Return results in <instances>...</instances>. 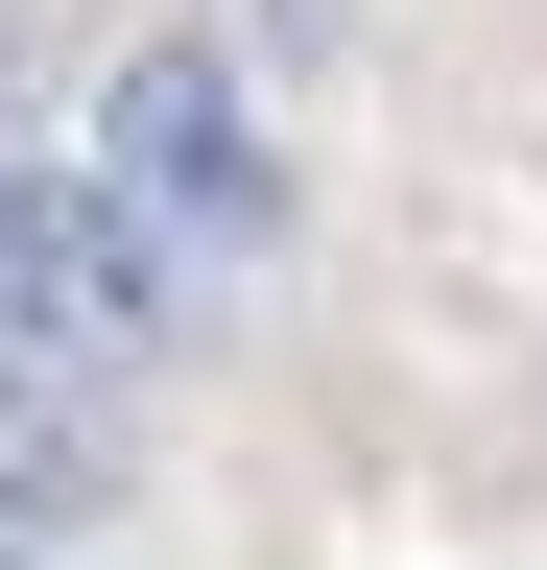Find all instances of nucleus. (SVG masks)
I'll use <instances>...</instances> for the list:
<instances>
[{"instance_id":"f257e3e1","label":"nucleus","mask_w":547,"mask_h":570,"mask_svg":"<svg viewBox=\"0 0 547 570\" xmlns=\"http://www.w3.org/2000/svg\"><path fill=\"white\" fill-rule=\"evenodd\" d=\"M96 214H119V262H144V309L191 333V309H238L262 262H286V190H262V142H238V71L215 48H144L119 71V119H96V167H72Z\"/></svg>"},{"instance_id":"20e7f679","label":"nucleus","mask_w":547,"mask_h":570,"mask_svg":"<svg viewBox=\"0 0 547 570\" xmlns=\"http://www.w3.org/2000/svg\"><path fill=\"white\" fill-rule=\"evenodd\" d=\"M0 570H25V547H0Z\"/></svg>"},{"instance_id":"7ed1b4c3","label":"nucleus","mask_w":547,"mask_h":570,"mask_svg":"<svg viewBox=\"0 0 547 570\" xmlns=\"http://www.w3.org/2000/svg\"><path fill=\"white\" fill-rule=\"evenodd\" d=\"M119 452H96V404L72 381H0V523H48V499H96Z\"/></svg>"},{"instance_id":"f03ea898","label":"nucleus","mask_w":547,"mask_h":570,"mask_svg":"<svg viewBox=\"0 0 547 570\" xmlns=\"http://www.w3.org/2000/svg\"><path fill=\"white\" fill-rule=\"evenodd\" d=\"M167 309H144V262H119V214L72 167H0V381H144Z\"/></svg>"}]
</instances>
